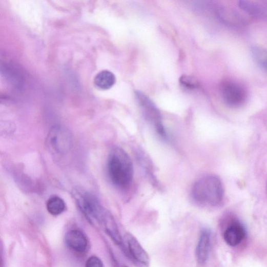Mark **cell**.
Masks as SVG:
<instances>
[{"label": "cell", "instance_id": "1", "mask_svg": "<svg viewBox=\"0 0 267 267\" xmlns=\"http://www.w3.org/2000/svg\"><path fill=\"white\" fill-rule=\"evenodd\" d=\"M108 172L112 183L117 188L126 189L132 183L134 168L129 155L121 148H115L110 154Z\"/></svg>", "mask_w": 267, "mask_h": 267}, {"label": "cell", "instance_id": "2", "mask_svg": "<svg viewBox=\"0 0 267 267\" xmlns=\"http://www.w3.org/2000/svg\"><path fill=\"white\" fill-rule=\"evenodd\" d=\"M192 195L198 203L218 206L223 199L224 190L222 182L218 177L214 175L201 177L194 184Z\"/></svg>", "mask_w": 267, "mask_h": 267}, {"label": "cell", "instance_id": "3", "mask_svg": "<svg viewBox=\"0 0 267 267\" xmlns=\"http://www.w3.org/2000/svg\"><path fill=\"white\" fill-rule=\"evenodd\" d=\"M72 141V136L69 130L56 126L50 130L46 138V145L51 154L63 155L70 150Z\"/></svg>", "mask_w": 267, "mask_h": 267}, {"label": "cell", "instance_id": "4", "mask_svg": "<svg viewBox=\"0 0 267 267\" xmlns=\"http://www.w3.org/2000/svg\"><path fill=\"white\" fill-rule=\"evenodd\" d=\"M76 199L79 209L89 220L101 223L107 212L94 195L87 192L79 193L76 195Z\"/></svg>", "mask_w": 267, "mask_h": 267}, {"label": "cell", "instance_id": "5", "mask_svg": "<svg viewBox=\"0 0 267 267\" xmlns=\"http://www.w3.org/2000/svg\"><path fill=\"white\" fill-rule=\"evenodd\" d=\"M136 96L146 119L153 125L161 137L166 139L167 132L159 110L149 98L141 92H137Z\"/></svg>", "mask_w": 267, "mask_h": 267}, {"label": "cell", "instance_id": "6", "mask_svg": "<svg viewBox=\"0 0 267 267\" xmlns=\"http://www.w3.org/2000/svg\"><path fill=\"white\" fill-rule=\"evenodd\" d=\"M222 95L225 104L232 107L242 105L246 98L245 92L242 87L231 82L226 83L223 85Z\"/></svg>", "mask_w": 267, "mask_h": 267}, {"label": "cell", "instance_id": "7", "mask_svg": "<svg viewBox=\"0 0 267 267\" xmlns=\"http://www.w3.org/2000/svg\"><path fill=\"white\" fill-rule=\"evenodd\" d=\"M126 240L129 253L132 258L139 263L145 265L149 264V256L135 237L129 234L126 236Z\"/></svg>", "mask_w": 267, "mask_h": 267}, {"label": "cell", "instance_id": "8", "mask_svg": "<svg viewBox=\"0 0 267 267\" xmlns=\"http://www.w3.org/2000/svg\"><path fill=\"white\" fill-rule=\"evenodd\" d=\"M65 241L70 249L77 252L85 251L88 247L86 235L78 230H72L68 232L65 236Z\"/></svg>", "mask_w": 267, "mask_h": 267}, {"label": "cell", "instance_id": "9", "mask_svg": "<svg viewBox=\"0 0 267 267\" xmlns=\"http://www.w3.org/2000/svg\"><path fill=\"white\" fill-rule=\"evenodd\" d=\"M211 243V234L209 230H203L200 236L196 249L197 262L202 265L209 258Z\"/></svg>", "mask_w": 267, "mask_h": 267}, {"label": "cell", "instance_id": "10", "mask_svg": "<svg viewBox=\"0 0 267 267\" xmlns=\"http://www.w3.org/2000/svg\"><path fill=\"white\" fill-rule=\"evenodd\" d=\"M218 16L225 24L234 28H239L246 24L244 17L235 10L230 8H222L219 10Z\"/></svg>", "mask_w": 267, "mask_h": 267}, {"label": "cell", "instance_id": "11", "mask_svg": "<svg viewBox=\"0 0 267 267\" xmlns=\"http://www.w3.org/2000/svg\"><path fill=\"white\" fill-rule=\"evenodd\" d=\"M245 235V231L243 226L239 223H234L225 230L224 239L229 245L236 247L243 241Z\"/></svg>", "mask_w": 267, "mask_h": 267}, {"label": "cell", "instance_id": "12", "mask_svg": "<svg viewBox=\"0 0 267 267\" xmlns=\"http://www.w3.org/2000/svg\"><path fill=\"white\" fill-rule=\"evenodd\" d=\"M239 6L249 14L267 20V4L242 0Z\"/></svg>", "mask_w": 267, "mask_h": 267}, {"label": "cell", "instance_id": "13", "mask_svg": "<svg viewBox=\"0 0 267 267\" xmlns=\"http://www.w3.org/2000/svg\"><path fill=\"white\" fill-rule=\"evenodd\" d=\"M101 224L104 227L106 232L115 243L118 245L122 244V237L117 225L113 218L108 212Z\"/></svg>", "mask_w": 267, "mask_h": 267}, {"label": "cell", "instance_id": "14", "mask_svg": "<svg viewBox=\"0 0 267 267\" xmlns=\"http://www.w3.org/2000/svg\"><path fill=\"white\" fill-rule=\"evenodd\" d=\"M116 78L111 72L105 70L96 76L94 83L97 87L102 90H109L115 83Z\"/></svg>", "mask_w": 267, "mask_h": 267}, {"label": "cell", "instance_id": "15", "mask_svg": "<svg viewBox=\"0 0 267 267\" xmlns=\"http://www.w3.org/2000/svg\"><path fill=\"white\" fill-rule=\"evenodd\" d=\"M47 209L48 212L53 216H58L64 212L66 203L60 197L53 196L48 200Z\"/></svg>", "mask_w": 267, "mask_h": 267}, {"label": "cell", "instance_id": "16", "mask_svg": "<svg viewBox=\"0 0 267 267\" xmlns=\"http://www.w3.org/2000/svg\"><path fill=\"white\" fill-rule=\"evenodd\" d=\"M252 55L258 66L262 70L267 71V50L259 46L251 47Z\"/></svg>", "mask_w": 267, "mask_h": 267}, {"label": "cell", "instance_id": "17", "mask_svg": "<svg viewBox=\"0 0 267 267\" xmlns=\"http://www.w3.org/2000/svg\"><path fill=\"white\" fill-rule=\"evenodd\" d=\"M179 81L183 87L189 90L194 89L198 86V81L196 79L191 76L183 75L181 76Z\"/></svg>", "mask_w": 267, "mask_h": 267}, {"label": "cell", "instance_id": "18", "mask_svg": "<svg viewBox=\"0 0 267 267\" xmlns=\"http://www.w3.org/2000/svg\"><path fill=\"white\" fill-rule=\"evenodd\" d=\"M86 267H104L101 260L96 256H92L86 262Z\"/></svg>", "mask_w": 267, "mask_h": 267}, {"label": "cell", "instance_id": "19", "mask_svg": "<svg viewBox=\"0 0 267 267\" xmlns=\"http://www.w3.org/2000/svg\"><path fill=\"white\" fill-rule=\"evenodd\" d=\"M124 267H129V266H124Z\"/></svg>", "mask_w": 267, "mask_h": 267}]
</instances>
